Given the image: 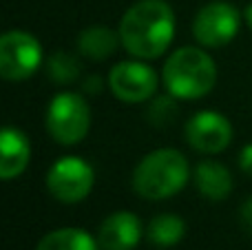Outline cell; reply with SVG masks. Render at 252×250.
Returning <instances> with one entry per match:
<instances>
[{
  "label": "cell",
  "instance_id": "6",
  "mask_svg": "<svg viewBox=\"0 0 252 250\" xmlns=\"http://www.w3.org/2000/svg\"><path fill=\"white\" fill-rule=\"evenodd\" d=\"M42 64V44L29 31L13 29L0 38V73L9 82L31 78Z\"/></svg>",
  "mask_w": 252,
  "mask_h": 250
},
{
  "label": "cell",
  "instance_id": "17",
  "mask_svg": "<svg viewBox=\"0 0 252 250\" xmlns=\"http://www.w3.org/2000/svg\"><path fill=\"white\" fill-rule=\"evenodd\" d=\"M173 118H175V104H173V95H170V93L157 97L151 104V109H148V120H151L155 126H164V124H168Z\"/></svg>",
  "mask_w": 252,
  "mask_h": 250
},
{
  "label": "cell",
  "instance_id": "21",
  "mask_svg": "<svg viewBox=\"0 0 252 250\" xmlns=\"http://www.w3.org/2000/svg\"><path fill=\"white\" fill-rule=\"evenodd\" d=\"M244 18H246V22H248V27H250V31H252V4L244 11Z\"/></svg>",
  "mask_w": 252,
  "mask_h": 250
},
{
  "label": "cell",
  "instance_id": "4",
  "mask_svg": "<svg viewBox=\"0 0 252 250\" xmlns=\"http://www.w3.org/2000/svg\"><path fill=\"white\" fill-rule=\"evenodd\" d=\"M47 131L58 144L75 146L89 135L91 109L80 93H58L47 106Z\"/></svg>",
  "mask_w": 252,
  "mask_h": 250
},
{
  "label": "cell",
  "instance_id": "19",
  "mask_svg": "<svg viewBox=\"0 0 252 250\" xmlns=\"http://www.w3.org/2000/svg\"><path fill=\"white\" fill-rule=\"evenodd\" d=\"M239 168L248 177H252V142L241 149V153H239Z\"/></svg>",
  "mask_w": 252,
  "mask_h": 250
},
{
  "label": "cell",
  "instance_id": "7",
  "mask_svg": "<svg viewBox=\"0 0 252 250\" xmlns=\"http://www.w3.org/2000/svg\"><path fill=\"white\" fill-rule=\"evenodd\" d=\"M241 27V13L226 0H213L197 11L192 20V33L201 47L219 49L237 38Z\"/></svg>",
  "mask_w": 252,
  "mask_h": 250
},
{
  "label": "cell",
  "instance_id": "12",
  "mask_svg": "<svg viewBox=\"0 0 252 250\" xmlns=\"http://www.w3.org/2000/svg\"><path fill=\"white\" fill-rule=\"evenodd\" d=\"M195 186L210 202H223L232 193V175L221 162L204 159L195 166Z\"/></svg>",
  "mask_w": 252,
  "mask_h": 250
},
{
  "label": "cell",
  "instance_id": "2",
  "mask_svg": "<svg viewBox=\"0 0 252 250\" xmlns=\"http://www.w3.org/2000/svg\"><path fill=\"white\" fill-rule=\"evenodd\" d=\"M190 180V164L177 149H157L137 162L133 190L144 199L159 202L177 195Z\"/></svg>",
  "mask_w": 252,
  "mask_h": 250
},
{
  "label": "cell",
  "instance_id": "16",
  "mask_svg": "<svg viewBox=\"0 0 252 250\" xmlns=\"http://www.w3.org/2000/svg\"><path fill=\"white\" fill-rule=\"evenodd\" d=\"M44 66H47L49 80H53L56 84H69V82H73V80H78L80 73H82L80 60L66 51L51 53V56L47 58V62H44Z\"/></svg>",
  "mask_w": 252,
  "mask_h": 250
},
{
  "label": "cell",
  "instance_id": "14",
  "mask_svg": "<svg viewBox=\"0 0 252 250\" xmlns=\"http://www.w3.org/2000/svg\"><path fill=\"white\" fill-rule=\"evenodd\" d=\"M35 250H102L97 239H93L87 230L82 228H58L47 233L42 239L38 242Z\"/></svg>",
  "mask_w": 252,
  "mask_h": 250
},
{
  "label": "cell",
  "instance_id": "3",
  "mask_svg": "<svg viewBox=\"0 0 252 250\" xmlns=\"http://www.w3.org/2000/svg\"><path fill=\"white\" fill-rule=\"evenodd\" d=\"M164 87L175 100H199L217 82V64L199 47H182L168 56L161 69Z\"/></svg>",
  "mask_w": 252,
  "mask_h": 250
},
{
  "label": "cell",
  "instance_id": "5",
  "mask_svg": "<svg viewBox=\"0 0 252 250\" xmlns=\"http://www.w3.org/2000/svg\"><path fill=\"white\" fill-rule=\"evenodd\" d=\"M95 184V171L78 155L60 157L47 173V188L58 202L78 204L89 197Z\"/></svg>",
  "mask_w": 252,
  "mask_h": 250
},
{
  "label": "cell",
  "instance_id": "11",
  "mask_svg": "<svg viewBox=\"0 0 252 250\" xmlns=\"http://www.w3.org/2000/svg\"><path fill=\"white\" fill-rule=\"evenodd\" d=\"M31 144L29 137L18 126H4L0 133V177L13 180L22 175L29 166Z\"/></svg>",
  "mask_w": 252,
  "mask_h": 250
},
{
  "label": "cell",
  "instance_id": "18",
  "mask_svg": "<svg viewBox=\"0 0 252 250\" xmlns=\"http://www.w3.org/2000/svg\"><path fill=\"white\" fill-rule=\"evenodd\" d=\"M239 224H241V228L252 237V195L241 204V208H239Z\"/></svg>",
  "mask_w": 252,
  "mask_h": 250
},
{
  "label": "cell",
  "instance_id": "1",
  "mask_svg": "<svg viewBox=\"0 0 252 250\" xmlns=\"http://www.w3.org/2000/svg\"><path fill=\"white\" fill-rule=\"evenodd\" d=\"M118 31L133 58L155 60L175 38V11L166 0H139L122 16Z\"/></svg>",
  "mask_w": 252,
  "mask_h": 250
},
{
  "label": "cell",
  "instance_id": "10",
  "mask_svg": "<svg viewBox=\"0 0 252 250\" xmlns=\"http://www.w3.org/2000/svg\"><path fill=\"white\" fill-rule=\"evenodd\" d=\"M142 239V221L135 213H111L97 230V244L102 250H133Z\"/></svg>",
  "mask_w": 252,
  "mask_h": 250
},
{
  "label": "cell",
  "instance_id": "9",
  "mask_svg": "<svg viewBox=\"0 0 252 250\" xmlns=\"http://www.w3.org/2000/svg\"><path fill=\"white\" fill-rule=\"evenodd\" d=\"M186 142L199 153H221L232 142V124L217 111H199L186 124Z\"/></svg>",
  "mask_w": 252,
  "mask_h": 250
},
{
  "label": "cell",
  "instance_id": "15",
  "mask_svg": "<svg viewBox=\"0 0 252 250\" xmlns=\"http://www.w3.org/2000/svg\"><path fill=\"white\" fill-rule=\"evenodd\" d=\"M186 235V221L175 213H161L151 219L146 228V237L153 246L157 248H170L177 246Z\"/></svg>",
  "mask_w": 252,
  "mask_h": 250
},
{
  "label": "cell",
  "instance_id": "8",
  "mask_svg": "<svg viewBox=\"0 0 252 250\" xmlns=\"http://www.w3.org/2000/svg\"><path fill=\"white\" fill-rule=\"evenodd\" d=\"M157 84H159V78H157L155 69L139 58L118 62L109 73L111 93L128 104H137V102L153 97L157 91Z\"/></svg>",
  "mask_w": 252,
  "mask_h": 250
},
{
  "label": "cell",
  "instance_id": "20",
  "mask_svg": "<svg viewBox=\"0 0 252 250\" xmlns=\"http://www.w3.org/2000/svg\"><path fill=\"white\" fill-rule=\"evenodd\" d=\"M84 91L87 93H100L102 91V78H89L84 82Z\"/></svg>",
  "mask_w": 252,
  "mask_h": 250
},
{
  "label": "cell",
  "instance_id": "13",
  "mask_svg": "<svg viewBox=\"0 0 252 250\" xmlns=\"http://www.w3.org/2000/svg\"><path fill=\"white\" fill-rule=\"evenodd\" d=\"M122 44L120 40V31H113L109 27H87L78 38V51L89 60H106L109 56H113L115 49Z\"/></svg>",
  "mask_w": 252,
  "mask_h": 250
}]
</instances>
